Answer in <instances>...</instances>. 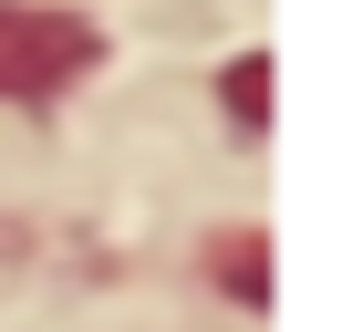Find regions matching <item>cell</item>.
<instances>
[{
    "label": "cell",
    "mask_w": 363,
    "mask_h": 332,
    "mask_svg": "<svg viewBox=\"0 0 363 332\" xmlns=\"http://www.w3.org/2000/svg\"><path fill=\"white\" fill-rule=\"evenodd\" d=\"M94 62V31L73 11H42V0H0V94L31 104V94H52Z\"/></svg>",
    "instance_id": "6da1fadb"
},
{
    "label": "cell",
    "mask_w": 363,
    "mask_h": 332,
    "mask_svg": "<svg viewBox=\"0 0 363 332\" xmlns=\"http://www.w3.org/2000/svg\"><path fill=\"white\" fill-rule=\"evenodd\" d=\"M218 270L239 280V291H228V301H270V291H259V280H270V249H259V239H250V249L228 239V249H218Z\"/></svg>",
    "instance_id": "7a4b0ae2"
},
{
    "label": "cell",
    "mask_w": 363,
    "mask_h": 332,
    "mask_svg": "<svg viewBox=\"0 0 363 332\" xmlns=\"http://www.w3.org/2000/svg\"><path fill=\"white\" fill-rule=\"evenodd\" d=\"M218 94L259 125V114H270V62H228V73H218Z\"/></svg>",
    "instance_id": "3957f363"
}]
</instances>
